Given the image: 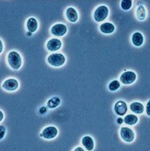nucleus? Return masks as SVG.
Returning a JSON list of instances; mask_svg holds the SVG:
<instances>
[{"label":"nucleus","instance_id":"nucleus-7","mask_svg":"<svg viewBox=\"0 0 150 151\" xmlns=\"http://www.w3.org/2000/svg\"><path fill=\"white\" fill-rule=\"evenodd\" d=\"M2 88L7 91H15L19 87V82L16 79H8L2 83Z\"/></svg>","mask_w":150,"mask_h":151},{"label":"nucleus","instance_id":"nucleus-5","mask_svg":"<svg viewBox=\"0 0 150 151\" xmlns=\"http://www.w3.org/2000/svg\"><path fill=\"white\" fill-rule=\"evenodd\" d=\"M121 137L126 142H131L135 139V133L130 128L121 127L120 130Z\"/></svg>","mask_w":150,"mask_h":151},{"label":"nucleus","instance_id":"nucleus-26","mask_svg":"<svg viewBox=\"0 0 150 151\" xmlns=\"http://www.w3.org/2000/svg\"><path fill=\"white\" fill-rule=\"evenodd\" d=\"M3 117H4V114H3V112H2V111H0V121H2Z\"/></svg>","mask_w":150,"mask_h":151},{"label":"nucleus","instance_id":"nucleus-25","mask_svg":"<svg viewBox=\"0 0 150 151\" xmlns=\"http://www.w3.org/2000/svg\"><path fill=\"white\" fill-rule=\"evenodd\" d=\"M46 108H44V107H42V108L40 109V112H41V114H44V112H46Z\"/></svg>","mask_w":150,"mask_h":151},{"label":"nucleus","instance_id":"nucleus-19","mask_svg":"<svg viewBox=\"0 0 150 151\" xmlns=\"http://www.w3.org/2000/svg\"><path fill=\"white\" fill-rule=\"evenodd\" d=\"M121 83L118 80H113L108 85V89L111 91H116L120 88Z\"/></svg>","mask_w":150,"mask_h":151},{"label":"nucleus","instance_id":"nucleus-15","mask_svg":"<svg viewBox=\"0 0 150 151\" xmlns=\"http://www.w3.org/2000/svg\"><path fill=\"white\" fill-rule=\"evenodd\" d=\"M38 27V22L35 18L30 17L27 22V28L30 33H34Z\"/></svg>","mask_w":150,"mask_h":151},{"label":"nucleus","instance_id":"nucleus-3","mask_svg":"<svg viewBox=\"0 0 150 151\" xmlns=\"http://www.w3.org/2000/svg\"><path fill=\"white\" fill-rule=\"evenodd\" d=\"M109 15V9L106 6H100L97 7L93 13V18L97 22L100 23L105 20Z\"/></svg>","mask_w":150,"mask_h":151},{"label":"nucleus","instance_id":"nucleus-4","mask_svg":"<svg viewBox=\"0 0 150 151\" xmlns=\"http://www.w3.org/2000/svg\"><path fill=\"white\" fill-rule=\"evenodd\" d=\"M136 77H137V76L134 72L125 71L120 76L121 83H122L124 85L131 84L136 80Z\"/></svg>","mask_w":150,"mask_h":151},{"label":"nucleus","instance_id":"nucleus-23","mask_svg":"<svg viewBox=\"0 0 150 151\" xmlns=\"http://www.w3.org/2000/svg\"><path fill=\"white\" fill-rule=\"evenodd\" d=\"M146 112L148 116H150V100L148 101L147 104H146Z\"/></svg>","mask_w":150,"mask_h":151},{"label":"nucleus","instance_id":"nucleus-8","mask_svg":"<svg viewBox=\"0 0 150 151\" xmlns=\"http://www.w3.org/2000/svg\"><path fill=\"white\" fill-rule=\"evenodd\" d=\"M58 129L55 126H47L42 131V136L46 139H52L58 135Z\"/></svg>","mask_w":150,"mask_h":151},{"label":"nucleus","instance_id":"nucleus-24","mask_svg":"<svg viewBox=\"0 0 150 151\" xmlns=\"http://www.w3.org/2000/svg\"><path fill=\"white\" fill-rule=\"evenodd\" d=\"M2 51H3V44L2 40H0V53H2Z\"/></svg>","mask_w":150,"mask_h":151},{"label":"nucleus","instance_id":"nucleus-17","mask_svg":"<svg viewBox=\"0 0 150 151\" xmlns=\"http://www.w3.org/2000/svg\"><path fill=\"white\" fill-rule=\"evenodd\" d=\"M139 121V119L138 117L135 114H128L125 116L124 119V122H125V124L128 125H135L136 123Z\"/></svg>","mask_w":150,"mask_h":151},{"label":"nucleus","instance_id":"nucleus-20","mask_svg":"<svg viewBox=\"0 0 150 151\" xmlns=\"http://www.w3.org/2000/svg\"><path fill=\"white\" fill-rule=\"evenodd\" d=\"M146 9L144 8V6H139L137 9V17L139 20H143L146 18Z\"/></svg>","mask_w":150,"mask_h":151},{"label":"nucleus","instance_id":"nucleus-13","mask_svg":"<svg viewBox=\"0 0 150 151\" xmlns=\"http://www.w3.org/2000/svg\"><path fill=\"white\" fill-rule=\"evenodd\" d=\"M82 143L88 151H92L94 148V141L90 136H84L83 138L82 139Z\"/></svg>","mask_w":150,"mask_h":151},{"label":"nucleus","instance_id":"nucleus-14","mask_svg":"<svg viewBox=\"0 0 150 151\" xmlns=\"http://www.w3.org/2000/svg\"><path fill=\"white\" fill-rule=\"evenodd\" d=\"M131 41L135 46L140 47L141 45H142L144 42V37L140 32H135L133 34L132 37H131Z\"/></svg>","mask_w":150,"mask_h":151},{"label":"nucleus","instance_id":"nucleus-1","mask_svg":"<svg viewBox=\"0 0 150 151\" xmlns=\"http://www.w3.org/2000/svg\"><path fill=\"white\" fill-rule=\"evenodd\" d=\"M7 59H8V63H9V66L12 69H15V70H18L21 67L22 58L18 52H15V51L10 52L9 55H8Z\"/></svg>","mask_w":150,"mask_h":151},{"label":"nucleus","instance_id":"nucleus-21","mask_svg":"<svg viewBox=\"0 0 150 151\" xmlns=\"http://www.w3.org/2000/svg\"><path fill=\"white\" fill-rule=\"evenodd\" d=\"M132 6L131 0H122L121 2V7L124 10H129Z\"/></svg>","mask_w":150,"mask_h":151},{"label":"nucleus","instance_id":"nucleus-2","mask_svg":"<svg viewBox=\"0 0 150 151\" xmlns=\"http://www.w3.org/2000/svg\"><path fill=\"white\" fill-rule=\"evenodd\" d=\"M47 63L54 67H60L65 63V57L61 53H54L47 57Z\"/></svg>","mask_w":150,"mask_h":151},{"label":"nucleus","instance_id":"nucleus-18","mask_svg":"<svg viewBox=\"0 0 150 151\" xmlns=\"http://www.w3.org/2000/svg\"><path fill=\"white\" fill-rule=\"evenodd\" d=\"M61 103V100L59 97H55L51 98L50 100H48L47 101V107L50 108V109H54V108H57Z\"/></svg>","mask_w":150,"mask_h":151},{"label":"nucleus","instance_id":"nucleus-9","mask_svg":"<svg viewBox=\"0 0 150 151\" xmlns=\"http://www.w3.org/2000/svg\"><path fill=\"white\" fill-rule=\"evenodd\" d=\"M114 111L117 114L123 116L128 111V106L124 101H118L114 104Z\"/></svg>","mask_w":150,"mask_h":151},{"label":"nucleus","instance_id":"nucleus-11","mask_svg":"<svg viewBox=\"0 0 150 151\" xmlns=\"http://www.w3.org/2000/svg\"><path fill=\"white\" fill-rule=\"evenodd\" d=\"M65 14H66L67 19H69L70 22H72V23H75V22L78 20L79 16H78L77 11L75 10V8H73V7H69V8L66 9Z\"/></svg>","mask_w":150,"mask_h":151},{"label":"nucleus","instance_id":"nucleus-10","mask_svg":"<svg viewBox=\"0 0 150 151\" xmlns=\"http://www.w3.org/2000/svg\"><path fill=\"white\" fill-rule=\"evenodd\" d=\"M47 49L50 52H57L62 47V41L59 39L52 38L47 41Z\"/></svg>","mask_w":150,"mask_h":151},{"label":"nucleus","instance_id":"nucleus-16","mask_svg":"<svg viewBox=\"0 0 150 151\" xmlns=\"http://www.w3.org/2000/svg\"><path fill=\"white\" fill-rule=\"evenodd\" d=\"M130 109L135 114H142L144 111V106L140 102H133L130 104Z\"/></svg>","mask_w":150,"mask_h":151},{"label":"nucleus","instance_id":"nucleus-27","mask_svg":"<svg viewBox=\"0 0 150 151\" xmlns=\"http://www.w3.org/2000/svg\"><path fill=\"white\" fill-rule=\"evenodd\" d=\"M74 151H85V150H84L82 147H77V148H75Z\"/></svg>","mask_w":150,"mask_h":151},{"label":"nucleus","instance_id":"nucleus-12","mask_svg":"<svg viewBox=\"0 0 150 151\" xmlns=\"http://www.w3.org/2000/svg\"><path fill=\"white\" fill-rule=\"evenodd\" d=\"M100 30L103 34L110 35V34H112L114 32V30H115V27L111 23L107 22V23H103V24H101L100 27Z\"/></svg>","mask_w":150,"mask_h":151},{"label":"nucleus","instance_id":"nucleus-22","mask_svg":"<svg viewBox=\"0 0 150 151\" xmlns=\"http://www.w3.org/2000/svg\"><path fill=\"white\" fill-rule=\"evenodd\" d=\"M0 132H1V135H0V139H2L5 136V132H6V129L3 125H0Z\"/></svg>","mask_w":150,"mask_h":151},{"label":"nucleus","instance_id":"nucleus-28","mask_svg":"<svg viewBox=\"0 0 150 151\" xmlns=\"http://www.w3.org/2000/svg\"><path fill=\"white\" fill-rule=\"evenodd\" d=\"M118 122L119 124H121L122 122H124V119H122L121 118H119V119H118Z\"/></svg>","mask_w":150,"mask_h":151},{"label":"nucleus","instance_id":"nucleus-6","mask_svg":"<svg viewBox=\"0 0 150 151\" xmlns=\"http://www.w3.org/2000/svg\"><path fill=\"white\" fill-rule=\"evenodd\" d=\"M51 32L56 37H62L67 33V27L63 24H55L51 29Z\"/></svg>","mask_w":150,"mask_h":151}]
</instances>
